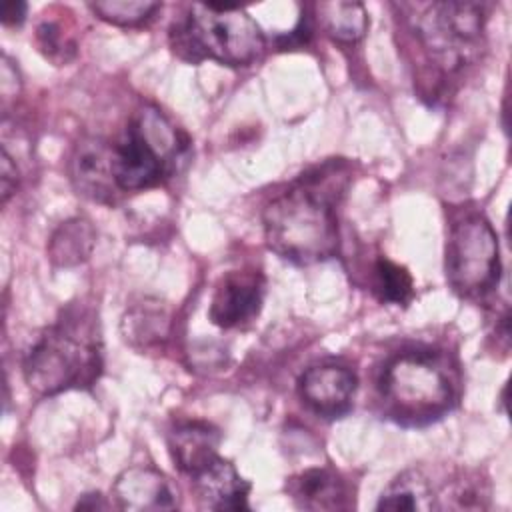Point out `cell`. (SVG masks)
<instances>
[{"instance_id": "cell-1", "label": "cell", "mask_w": 512, "mask_h": 512, "mask_svg": "<svg viewBox=\"0 0 512 512\" xmlns=\"http://www.w3.org/2000/svg\"><path fill=\"white\" fill-rule=\"evenodd\" d=\"M348 182V164L340 158L326 160L272 198L262 212L268 248L298 266L336 256L340 246L336 206Z\"/></svg>"}, {"instance_id": "cell-8", "label": "cell", "mask_w": 512, "mask_h": 512, "mask_svg": "<svg viewBox=\"0 0 512 512\" xmlns=\"http://www.w3.org/2000/svg\"><path fill=\"white\" fill-rule=\"evenodd\" d=\"M266 280L260 270H234L220 278L212 294L208 318L228 330L252 322L264 302Z\"/></svg>"}, {"instance_id": "cell-14", "label": "cell", "mask_w": 512, "mask_h": 512, "mask_svg": "<svg viewBox=\"0 0 512 512\" xmlns=\"http://www.w3.org/2000/svg\"><path fill=\"white\" fill-rule=\"evenodd\" d=\"M220 432L204 420H186L168 432V450L180 472L190 478L218 458Z\"/></svg>"}, {"instance_id": "cell-21", "label": "cell", "mask_w": 512, "mask_h": 512, "mask_svg": "<svg viewBox=\"0 0 512 512\" xmlns=\"http://www.w3.org/2000/svg\"><path fill=\"white\" fill-rule=\"evenodd\" d=\"M36 42L40 52L58 66L76 56V38L72 32H68V26L62 24V20H40L36 26Z\"/></svg>"}, {"instance_id": "cell-19", "label": "cell", "mask_w": 512, "mask_h": 512, "mask_svg": "<svg viewBox=\"0 0 512 512\" xmlns=\"http://www.w3.org/2000/svg\"><path fill=\"white\" fill-rule=\"evenodd\" d=\"M372 290L380 302L406 306L414 298V280L404 266L380 256L374 262Z\"/></svg>"}, {"instance_id": "cell-15", "label": "cell", "mask_w": 512, "mask_h": 512, "mask_svg": "<svg viewBox=\"0 0 512 512\" xmlns=\"http://www.w3.org/2000/svg\"><path fill=\"white\" fill-rule=\"evenodd\" d=\"M94 244V226L86 218H70L52 232L48 240V258L54 266H78L90 258Z\"/></svg>"}, {"instance_id": "cell-9", "label": "cell", "mask_w": 512, "mask_h": 512, "mask_svg": "<svg viewBox=\"0 0 512 512\" xmlns=\"http://www.w3.org/2000/svg\"><path fill=\"white\" fill-rule=\"evenodd\" d=\"M358 388L356 374L342 364H316L298 378V394L302 402L326 420L342 418L352 408V398Z\"/></svg>"}, {"instance_id": "cell-13", "label": "cell", "mask_w": 512, "mask_h": 512, "mask_svg": "<svg viewBox=\"0 0 512 512\" xmlns=\"http://www.w3.org/2000/svg\"><path fill=\"white\" fill-rule=\"evenodd\" d=\"M200 506L208 510H246L250 484L238 474L234 464L214 458L206 468L192 476Z\"/></svg>"}, {"instance_id": "cell-24", "label": "cell", "mask_w": 512, "mask_h": 512, "mask_svg": "<svg viewBox=\"0 0 512 512\" xmlns=\"http://www.w3.org/2000/svg\"><path fill=\"white\" fill-rule=\"evenodd\" d=\"M104 508H108V502L100 492L82 494L74 506V510H104Z\"/></svg>"}, {"instance_id": "cell-16", "label": "cell", "mask_w": 512, "mask_h": 512, "mask_svg": "<svg viewBox=\"0 0 512 512\" xmlns=\"http://www.w3.org/2000/svg\"><path fill=\"white\" fill-rule=\"evenodd\" d=\"M168 330L170 316L158 300L136 304L122 318V336L130 346L138 350L158 346L168 336Z\"/></svg>"}, {"instance_id": "cell-2", "label": "cell", "mask_w": 512, "mask_h": 512, "mask_svg": "<svg viewBox=\"0 0 512 512\" xmlns=\"http://www.w3.org/2000/svg\"><path fill=\"white\" fill-rule=\"evenodd\" d=\"M22 372L38 396L90 388L102 372L98 314L84 304H70L62 310L26 352Z\"/></svg>"}, {"instance_id": "cell-5", "label": "cell", "mask_w": 512, "mask_h": 512, "mask_svg": "<svg viewBox=\"0 0 512 512\" xmlns=\"http://www.w3.org/2000/svg\"><path fill=\"white\" fill-rule=\"evenodd\" d=\"M188 152L186 136L154 106L140 108L118 142H112V170L120 192L152 188L178 170Z\"/></svg>"}, {"instance_id": "cell-3", "label": "cell", "mask_w": 512, "mask_h": 512, "mask_svg": "<svg viewBox=\"0 0 512 512\" xmlns=\"http://www.w3.org/2000/svg\"><path fill=\"white\" fill-rule=\"evenodd\" d=\"M378 388L386 416L408 428L444 418L458 398L454 370L432 350L396 354L384 366Z\"/></svg>"}, {"instance_id": "cell-23", "label": "cell", "mask_w": 512, "mask_h": 512, "mask_svg": "<svg viewBox=\"0 0 512 512\" xmlns=\"http://www.w3.org/2000/svg\"><path fill=\"white\" fill-rule=\"evenodd\" d=\"M26 2H4L2 6V24L4 26H20L26 18Z\"/></svg>"}, {"instance_id": "cell-4", "label": "cell", "mask_w": 512, "mask_h": 512, "mask_svg": "<svg viewBox=\"0 0 512 512\" xmlns=\"http://www.w3.org/2000/svg\"><path fill=\"white\" fill-rule=\"evenodd\" d=\"M170 42L188 62L210 58L226 66H248L266 48L262 28L246 10L216 4H192L172 26Z\"/></svg>"}, {"instance_id": "cell-17", "label": "cell", "mask_w": 512, "mask_h": 512, "mask_svg": "<svg viewBox=\"0 0 512 512\" xmlns=\"http://www.w3.org/2000/svg\"><path fill=\"white\" fill-rule=\"evenodd\" d=\"M434 492L428 478L418 470H406L396 476L380 494L376 510H432Z\"/></svg>"}, {"instance_id": "cell-18", "label": "cell", "mask_w": 512, "mask_h": 512, "mask_svg": "<svg viewBox=\"0 0 512 512\" xmlns=\"http://www.w3.org/2000/svg\"><path fill=\"white\" fill-rule=\"evenodd\" d=\"M316 18L326 34L338 42H356L368 30V12L360 2H320Z\"/></svg>"}, {"instance_id": "cell-12", "label": "cell", "mask_w": 512, "mask_h": 512, "mask_svg": "<svg viewBox=\"0 0 512 512\" xmlns=\"http://www.w3.org/2000/svg\"><path fill=\"white\" fill-rule=\"evenodd\" d=\"M286 492L302 510H344L350 508L344 478L326 466L306 468L286 480Z\"/></svg>"}, {"instance_id": "cell-10", "label": "cell", "mask_w": 512, "mask_h": 512, "mask_svg": "<svg viewBox=\"0 0 512 512\" xmlns=\"http://www.w3.org/2000/svg\"><path fill=\"white\" fill-rule=\"evenodd\" d=\"M70 178L78 194L112 204L120 192L112 170V144L102 138H86L78 142L70 160Z\"/></svg>"}, {"instance_id": "cell-22", "label": "cell", "mask_w": 512, "mask_h": 512, "mask_svg": "<svg viewBox=\"0 0 512 512\" xmlns=\"http://www.w3.org/2000/svg\"><path fill=\"white\" fill-rule=\"evenodd\" d=\"M18 184V168L8 150H2V162H0V186H2V202H6Z\"/></svg>"}, {"instance_id": "cell-6", "label": "cell", "mask_w": 512, "mask_h": 512, "mask_svg": "<svg viewBox=\"0 0 512 512\" xmlns=\"http://www.w3.org/2000/svg\"><path fill=\"white\" fill-rule=\"evenodd\" d=\"M444 266L448 284L462 298H484L498 286L500 246L484 216H464L450 228Z\"/></svg>"}, {"instance_id": "cell-11", "label": "cell", "mask_w": 512, "mask_h": 512, "mask_svg": "<svg viewBox=\"0 0 512 512\" xmlns=\"http://www.w3.org/2000/svg\"><path fill=\"white\" fill-rule=\"evenodd\" d=\"M118 508L130 512L172 510L178 506V492L172 482L152 466H130L118 474L112 486Z\"/></svg>"}, {"instance_id": "cell-20", "label": "cell", "mask_w": 512, "mask_h": 512, "mask_svg": "<svg viewBox=\"0 0 512 512\" xmlns=\"http://www.w3.org/2000/svg\"><path fill=\"white\" fill-rule=\"evenodd\" d=\"M88 6L104 22L116 26H138L150 20L162 4L154 0H102L90 2Z\"/></svg>"}, {"instance_id": "cell-7", "label": "cell", "mask_w": 512, "mask_h": 512, "mask_svg": "<svg viewBox=\"0 0 512 512\" xmlns=\"http://www.w3.org/2000/svg\"><path fill=\"white\" fill-rule=\"evenodd\" d=\"M414 34L446 70L462 66L480 48L486 8L478 2H430L410 16Z\"/></svg>"}]
</instances>
